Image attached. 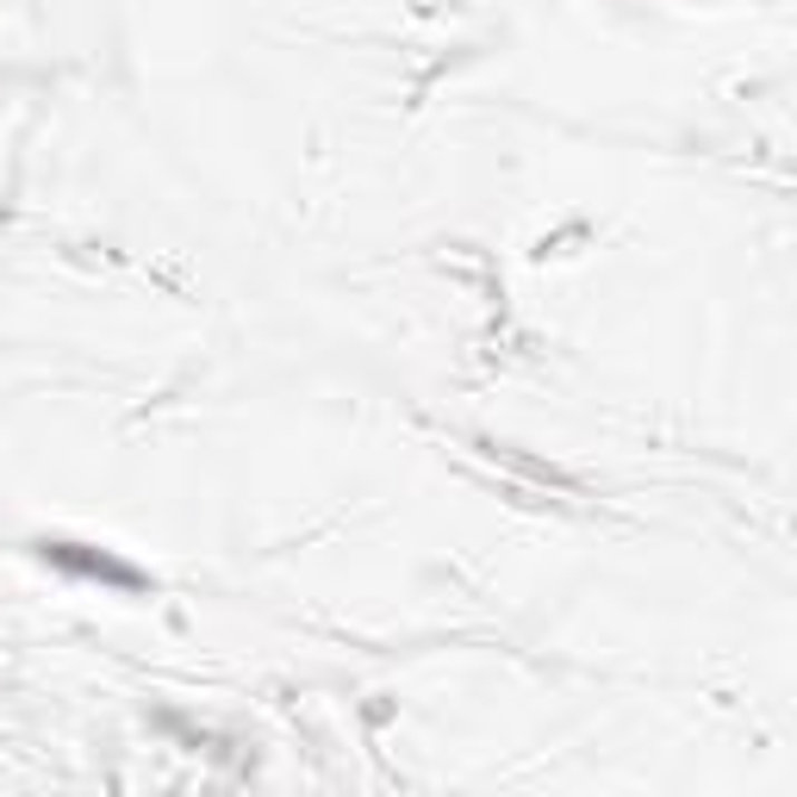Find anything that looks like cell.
<instances>
[{
    "instance_id": "1",
    "label": "cell",
    "mask_w": 797,
    "mask_h": 797,
    "mask_svg": "<svg viewBox=\"0 0 797 797\" xmlns=\"http://www.w3.org/2000/svg\"><path fill=\"white\" fill-rule=\"evenodd\" d=\"M45 555L62 561V567L100 573V580H113V586H137V573H132V567H119V561H106V555H76V542H45Z\"/></svg>"
}]
</instances>
